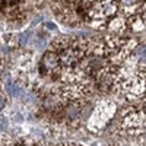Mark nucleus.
I'll return each mask as SVG.
<instances>
[{"label":"nucleus","instance_id":"nucleus-1","mask_svg":"<svg viewBox=\"0 0 146 146\" xmlns=\"http://www.w3.org/2000/svg\"><path fill=\"white\" fill-rule=\"evenodd\" d=\"M120 126L127 135H145V108L142 110L140 107H127L123 110Z\"/></svg>","mask_w":146,"mask_h":146},{"label":"nucleus","instance_id":"nucleus-3","mask_svg":"<svg viewBox=\"0 0 146 146\" xmlns=\"http://www.w3.org/2000/svg\"><path fill=\"white\" fill-rule=\"evenodd\" d=\"M41 75H51V73H58L60 72V58L58 54L54 50H48L42 58H41Z\"/></svg>","mask_w":146,"mask_h":146},{"label":"nucleus","instance_id":"nucleus-11","mask_svg":"<svg viewBox=\"0 0 146 146\" xmlns=\"http://www.w3.org/2000/svg\"><path fill=\"white\" fill-rule=\"evenodd\" d=\"M3 146H27L22 140H12V142H6L3 143Z\"/></svg>","mask_w":146,"mask_h":146},{"label":"nucleus","instance_id":"nucleus-13","mask_svg":"<svg viewBox=\"0 0 146 146\" xmlns=\"http://www.w3.org/2000/svg\"><path fill=\"white\" fill-rule=\"evenodd\" d=\"M40 22H42V15H38V16H35V18H34V21L31 22V27H35L36 23H40Z\"/></svg>","mask_w":146,"mask_h":146},{"label":"nucleus","instance_id":"nucleus-12","mask_svg":"<svg viewBox=\"0 0 146 146\" xmlns=\"http://www.w3.org/2000/svg\"><path fill=\"white\" fill-rule=\"evenodd\" d=\"M7 104V98H6V95L0 92V110H3Z\"/></svg>","mask_w":146,"mask_h":146},{"label":"nucleus","instance_id":"nucleus-4","mask_svg":"<svg viewBox=\"0 0 146 146\" xmlns=\"http://www.w3.org/2000/svg\"><path fill=\"white\" fill-rule=\"evenodd\" d=\"M118 10V5L115 0H98V3L95 5L92 10V16L96 19H105L115 15Z\"/></svg>","mask_w":146,"mask_h":146},{"label":"nucleus","instance_id":"nucleus-10","mask_svg":"<svg viewBox=\"0 0 146 146\" xmlns=\"http://www.w3.org/2000/svg\"><path fill=\"white\" fill-rule=\"evenodd\" d=\"M121 2L124 3V6H126L127 9H130V7L135 9V7L137 6V3H139V0H121Z\"/></svg>","mask_w":146,"mask_h":146},{"label":"nucleus","instance_id":"nucleus-8","mask_svg":"<svg viewBox=\"0 0 146 146\" xmlns=\"http://www.w3.org/2000/svg\"><path fill=\"white\" fill-rule=\"evenodd\" d=\"M34 45L38 48V50H42V48L47 45V40L44 38V36H36V38L34 40Z\"/></svg>","mask_w":146,"mask_h":146},{"label":"nucleus","instance_id":"nucleus-14","mask_svg":"<svg viewBox=\"0 0 146 146\" xmlns=\"http://www.w3.org/2000/svg\"><path fill=\"white\" fill-rule=\"evenodd\" d=\"M45 28L47 29H51V31H56V25H54L53 22H47L45 23Z\"/></svg>","mask_w":146,"mask_h":146},{"label":"nucleus","instance_id":"nucleus-9","mask_svg":"<svg viewBox=\"0 0 146 146\" xmlns=\"http://www.w3.org/2000/svg\"><path fill=\"white\" fill-rule=\"evenodd\" d=\"M29 36H31V31H27V32L21 34L18 40L21 41V44H28L29 42Z\"/></svg>","mask_w":146,"mask_h":146},{"label":"nucleus","instance_id":"nucleus-2","mask_svg":"<svg viewBox=\"0 0 146 146\" xmlns=\"http://www.w3.org/2000/svg\"><path fill=\"white\" fill-rule=\"evenodd\" d=\"M114 111H115L114 102H113V101H104V102L94 111V115L91 117V126H92L94 123H96V126H95L94 129L102 127V126L107 123V120L113 117Z\"/></svg>","mask_w":146,"mask_h":146},{"label":"nucleus","instance_id":"nucleus-6","mask_svg":"<svg viewBox=\"0 0 146 146\" xmlns=\"http://www.w3.org/2000/svg\"><path fill=\"white\" fill-rule=\"evenodd\" d=\"M124 28H126V21H124V18H120V16H115L114 19H111V22L108 23V29L115 32V34L123 32Z\"/></svg>","mask_w":146,"mask_h":146},{"label":"nucleus","instance_id":"nucleus-7","mask_svg":"<svg viewBox=\"0 0 146 146\" xmlns=\"http://www.w3.org/2000/svg\"><path fill=\"white\" fill-rule=\"evenodd\" d=\"M5 89H6V92H7L10 96H19V95H21V86H19L18 83L12 82L10 79H7V80L5 82Z\"/></svg>","mask_w":146,"mask_h":146},{"label":"nucleus","instance_id":"nucleus-5","mask_svg":"<svg viewBox=\"0 0 146 146\" xmlns=\"http://www.w3.org/2000/svg\"><path fill=\"white\" fill-rule=\"evenodd\" d=\"M129 25L131 28V31L135 32H140L145 29V12H137V13H133V16L129 21Z\"/></svg>","mask_w":146,"mask_h":146}]
</instances>
